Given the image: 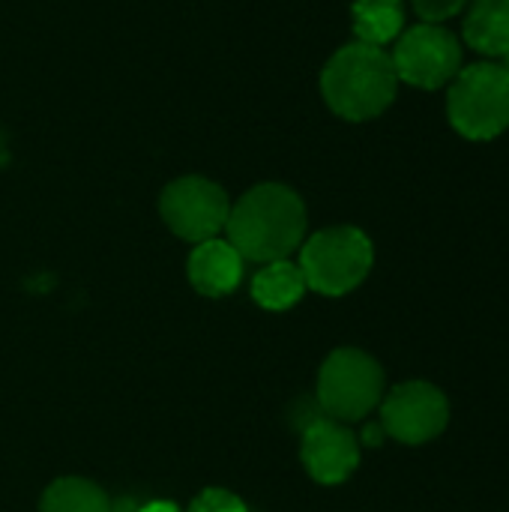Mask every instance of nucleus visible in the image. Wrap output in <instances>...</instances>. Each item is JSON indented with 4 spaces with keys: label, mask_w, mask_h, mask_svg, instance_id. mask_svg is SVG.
I'll use <instances>...</instances> for the list:
<instances>
[{
    "label": "nucleus",
    "mask_w": 509,
    "mask_h": 512,
    "mask_svg": "<svg viewBox=\"0 0 509 512\" xmlns=\"http://www.w3.org/2000/svg\"><path fill=\"white\" fill-rule=\"evenodd\" d=\"M225 234L243 261L270 264L291 258L306 240V204L291 186L258 183L231 204Z\"/></svg>",
    "instance_id": "1"
},
{
    "label": "nucleus",
    "mask_w": 509,
    "mask_h": 512,
    "mask_svg": "<svg viewBox=\"0 0 509 512\" xmlns=\"http://www.w3.org/2000/svg\"><path fill=\"white\" fill-rule=\"evenodd\" d=\"M399 93V75L387 48L348 42L321 69V96L327 108L348 120L366 123L381 117Z\"/></svg>",
    "instance_id": "2"
},
{
    "label": "nucleus",
    "mask_w": 509,
    "mask_h": 512,
    "mask_svg": "<svg viewBox=\"0 0 509 512\" xmlns=\"http://www.w3.org/2000/svg\"><path fill=\"white\" fill-rule=\"evenodd\" d=\"M375 264V246L366 231L354 225H333L315 231L300 246V273L309 291L324 297H345L366 282Z\"/></svg>",
    "instance_id": "3"
},
{
    "label": "nucleus",
    "mask_w": 509,
    "mask_h": 512,
    "mask_svg": "<svg viewBox=\"0 0 509 512\" xmlns=\"http://www.w3.org/2000/svg\"><path fill=\"white\" fill-rule=\"evenodd\" d=\"M447 120L468 141H495L509 129V72L495 60L462 66L447 87Z\"/></svg>",
    "instance_id": "4"
},
{
    "label": "nucleus",
    "mask_w": 509,
    "mask_h": 512,
    "mask_svg": "<svg viewBox=\"0 0 509 512\" xmlns=\"http://www.w3.org/2000/svg\"><path fill=\"white\" fill-rule=\"evenodd\" d=\"M318 408L336 423L369 417L384 399V369L360 348H336L318 372Z\"/></svg>",
    "instance_id": "5"
},
{
    "label": "nucleus",
    "mask_w": 509,
    "mask_h": 512,
    "mask_svg": "<svg viewBox=\"0 0 509 512\" xmlns=\"http://www.w3.org/2000/svg\"><path fill=\"white\" fill-rule=\"evenodd\" d=\"M393 66L399 81L420 87V90H441L465 66L462 39L444 24H414L405 27L402 36L393 42Z\"/></svg>",
    "instance_id": "6"
},
{
    "label": "nucleus",
    "mask_w": 509,
    "mask_h": 512,
    "mask_svg": "<svg viewBox=\"0 0 509 512\" xmlns=\"http://www.w3.org/2000/svg\"><path fill=\"white\" fill-rule=\"evenodd\" d=\"M159 213L180 240L204 243L219 237V231H225L231 201L219 183L189 174L162 189Z\"/></svg>",
    "instance_id": "7"
},
{
    "label": "nucleus",
    "mask_w": 509,
    "mask_h": 512,
    "mask_svg": "<svg viewBox=\"0 0 509 512\" xmlns=\"http://www.w3.org/2000/svg\"><path fill=\"white\" fill-rule=\"evenodd\" d=\"M381 426L399 444H429L450 426V402L429 381H405L381 399Z\"/></svg>",
    "instance_id": "8"
},
{
    "label": "nucleus",
    "mask_w": 509,
    "mask_h": 512,
    "mask_svg": "<svg viewBox=\"0 0 509 512\" xmlns=\"http://www.w3.org/2000/svg\"><path fill=\"white\" fill-rule=\"evenodd\" d=\"M300 459L306 474L321 486H339L345 483L357 465H360V441L345 423H336L330 417H315L303 429Z\"/></svg>",
    "instance_id": "9"
},
{
    "label": "nucleus",
    "mask_w": 509,
    "mask_h": 512,
    "mask_svg": "<svg viewBox=\"0 0 509 512\" xmlns=\"http://www.w3.org/2000/svg\"><path fill=\"white\" fill-rule=\"evenodd\" d=\"M192 288L204 297H228L243 282V255L222 237L195 243L186 261Z\"/></svg>",
    "instance_id": "10"
},
{
    "label": "nucleus",
    "mask_w": 509,
    "mask_h": 512,
    "mask_svg": "<svg viewBox=\"0 0 509 512\" xmlns=\"http://www.w3.org/2000/svg\"><path fill=\"white\" fill-rule=\"evenodd\" d=\"M462 39L489 60L504 57L509 51V0H471L462 21Z\"/></svg>",
    "instance_id": "11"
},
{
    "label": "nucleus",
    "mask_w": 509,
    "mask_h": 512,
    "mask_svg": "<svg viewBox=\"0 0 509 512\" xmlns=\"http://www.w3.org/2000/svg\"><path fill=\"white\" fill-rule=\"evenodd\" d=\"M249 291H252V300H255L261 309L285 312V309L297 306L309 288H306V279H303L297 261L282 258V261L264 264V267L252 276V288H249Z\"/></svg>",
    "instance_id": "12"
},
{
    "label": "nucleus",
    "mask_w": 509,
    "mask_h": 512,
    "mask_svg": "<svg viewBox=\"0 0 509 512\" xmlns=\"http://www.w3.org/2000/svg\"><path fill=\"white\" fill-rule=\"evenodd\" d=\"M351 21L357 42L387 48L405 30V0H354Z\"/></svg>",
    "instance_id": "13"
},
{
    "label": "nucleus",
    "mask_w": 509,
    "mask_h": 512,
    "mask_svg": "<svg viewBox=\"0 0 509 512\" xmlns=\"http://www.w3.org/2000/svg\"><path fill=\"white\" fill-rule=\"evenodd\" d=\"M39 512H111V501L90 480L60 477L42 492Z\"/></svg>",
    "instance_id": "14"
},
{
    "label": "nucleus",
    "mask_w": 509,
    "mask_h": 512,
    "mask_svg": "<svg viewBox=\"0 0 509 512\" xmlns=\"http://www.w3.org/2000/svg\"><path fill=\"white\" fill-rule=\"evenodd\" d=\"M471 0H411L417 18L423 24H444L456 15H462L468 9Z\"/></svg>",
    "instance_id": "15"
},
{
    "label": "nucleus",
    "mask_w": 509,
    "mask_h": 512,
    "mask_svg": "<svg viewBox=\"0 0 509 512\" xmlns=\"http://www.w3.org/2000/svg\"><path fill=\"white\" fill-rule=\"evenodd\" d=\"M189 512H249V510H246V504H243L234 492H228V489H204V492L192 501Z\"/></svg>",
    "instance_id": "16"
},
{
    "label": "nucleus",
    "mask_w": 509,
    "mask_h": 512,
    "mask_svg": "<svg viewBox=\"0 0 509 512\" xmlns=\"http://www.w3.org/2000/svg\"><path fill=\"white\" fill-rule=\"evenodd\" d=\"M384 438H387V432H384L381 420H378V423H366V426H363V444H366V447H381V444H384Z\"/></svg>",
    "instance_id": "17"
},
{
    "label": "nucleus",
    "mask_w": 509,
    "mask_h": 512,
    "mask_svg": "<svg viewBox=\"0 0 509 512\" xmlns=\"http://www.w3.org/2000/svg\"><path fill=\"white\" fill-rule=\"evenodd\" d=\"M135 512H183L177 504H171V501H150L147 507H138Z\"/></svg>",
    "instance_id": "18"
},
{
    "label": "nucleus",
    "mask_w": 509,
    "mask_h": 512,
    "mask_svg": "<svg viewBox=\"0 0 509 512\" xmlns=\"http://www.w3.org/2000/svg\"><path fill=\"white\" fill-rule=\"evenodd\" d=\"M495 63H498V66H504V69H507V72H509V51H507V54H504V57H498Z\"/></svg>",
    "instance_id": "19"
}]
</instances>
